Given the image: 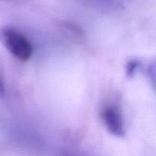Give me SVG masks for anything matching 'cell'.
<instances>
[{
  "mask_svg": "<svg viewBox=\"0 0 156 156\" xmlns=\"http://www.w3.org/2000/svg\"><path fill=\"white\" fill-rule=\"evenodd\" d=\"M0 41L8 51L21 62H27L33 55V47L25 36L11 27L0 30Z\"/></svg>",
  "mask_w": 156,
  "mask_h": 156,
  "instance_id": "6da1fadb",
  "label": "cell"
},
{
  "mask_svg": "<svg viewBox=\"0 0 156 156\" xmlns=\"http://www.w3.org/2000/svg\"><path fill=\"white\" fill-rule=\"evenodd\" d=\"M101 115L108 132L120 138L124 136L126 132L124 119L118 106L112 104L105 105L102 108Z\"/></svg>",
  "mask_w": 156,
  "mask_h": 156,
  "instance_id": "7a4b0ae2",
  "label": "cell"
},
{
  "mask_svg": "<svg viewBox=\"0 0 156 156\" xmlns=\"http://www.w3.org/2000/svg\"><path fill=\"white\" fill-rule=\"evenodd\" d=\"M139 66H140V62H138L137 60L129 61L126 67V76L128 77H132V76H133V75L135 74V73L136 72Z\"/></svg>",
  "mask_w": 156,
  "mask_h": 156,
  "instance_id": "3957f363",
  "label": "cell"
},
{
  "mask_svg": "<svg viewBox=\"0 0 156 156\" xmlns=\"http://www.w3.org/2000/svg\"><path fill=\"white\" fill-rule=\"evenodd\" d=\"M148 75L152 84V87L154 89H156V62H154L149 66L148 69Z\"/></svg>",
  "mask_w": 156,
  "mask_h": 156,
  "instance_id": "277c9868",
  "label": "cell"
},
{
  "mask_svg": "<svg viewBox=\"0 0 156 156\" xmlns=\"http://www.w3.org/2000/svg\"><path fill=\"white\" fill-rule=\"evenodd\" d=\"M5 91V85L4 83H3L2 80L1 79V78H0V94H4Z\"/></svg>",
  "mask_w": 156,
  "mask_h": 156,
  "instance_id": "5b68a950",
  "label": "cell"
}]
</instances>
